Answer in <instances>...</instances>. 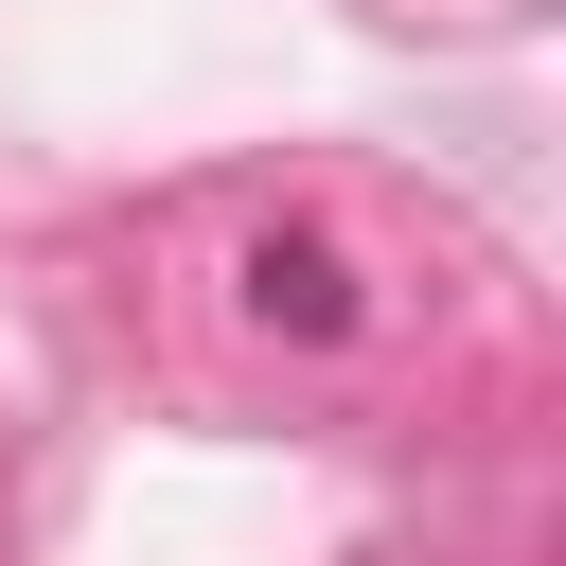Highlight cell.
<instances>
[{
	"label": "cell",
	"mask_w": 566,
	"mask_h": 566,
	"mask_svg": "<svg viewBox=\"0 0 566 566\" xmlns=\"http://www.w3.org/2000/svg\"><path fill=\"white\" fill-rule=\"evenodd\" d=\"M230 301H248L265 336H354V265H336V230H248Z\"/></svg>",
	"instance_id": "6da1fadb"
}]
</instances>
